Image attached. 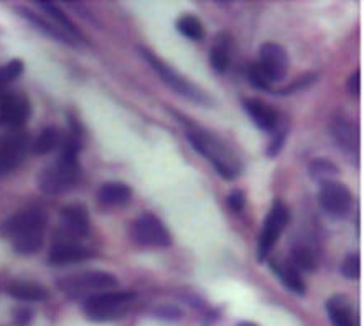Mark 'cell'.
Here are the masks:
<instances>
[{
	"label": "cell",
	"mask_w": 364,
	"mask_h": 326,
	"mask_svg": "<svg viewBox=\"0 0 364 326\" xmlns=\"http://www.w3.org/2000/svg\"><path fill=\"white\" fill-rule=\"evenodd\" d=\"M46 226V214L41 210H25L5 222L7 232L15 252L30 256L40 251L43 244V229Z\"/></svg>",
	"instance_id": "cell-1"
},
{
	"label": "cell",
	"mask_w": 364,
	"mask_h": 326,
	"mask_svg": "<svg viewBox=\"0 0 364 326\" xmlns=\"http://www.w3.org/2000/svg\"><path fill=\"white\" fill-rule=\"evenodd\" d=\"M77 150L76 141H68L60 158L38 175V188L46 195H61L75 185L77 178Z\"/></svg>",
	"instance_id": "cell-2"
},
{
	"label": "cell",
	"mask_w": 364,
	"mask_h": 326,
	"mask_svg": "<svg viewBox=\"0 0 364 326\" xmlns=\"http://www.w3.org/2000/svg\"><path fill=\"white\" fill-rule=\"evenodd\" d=\"M134 292H101L85 298L82 312L91 322H114L126 317L135 302Z\"/></svg>",
	"instance_id": "cell-3"
},
{
	"label": "cell",
	"mask_w": 364,
	"mask_h": 326,
	"mask_svg": "<svg viewBox=\"0 0 364 326\" xmlns=\"http://www.w3.org/2000/svg\"><path fill=\"white\" fill-rule=\"evenodd\" d=\"M186 137H188L191 147L198 153H201L203 157L210 160L213 167L216 168V172L225 180H234L237 177V173L241 172L234 155L223 145V142L216 141L210 134L203 132L198 129V131H190L186 134Z\"/></svg>",
	"instance_id": "cell-4"
},
{
	"label": "cell",
	"mask_w": 364,
	"mask_h": 326,
	"mask_svg": "<svg viewBox=\"0 0 364 326\" xmlns=\"http://www.w3.org/2000/svg\"><path fill=\"white\" fill-rule=\"evenodd\" d=\"M61 292H65L68 297L71 298H80V297H91V295L101 293L109 288L117 287L116 277L111 276L107 272H82V273H73V276H68L61 278L58 282Z\"/></svg>",
	"instance_id": "cell-5"
},
{
	"label": "cell",
	"mask_w": 364,
	"mask_h": 326,
	"mask_svg": "<svg viewBox=\"0 0 364 326\" xmlns=\"http://www.w3.org/2000/svg\"><path fill=\"white\" fill-rule=\"evenodd\" d=\"M139 50H140V55H142V58L147 61L150 66H152V70L157 72V75L160 76V80H162L165 85L170 87V89L178 92L180 96L186 97V99L198 102V104H206V102L210 101L205 92L200 89V87H196L193 82H190L186 77L181 76L180 72L171 70L168 65L164 63L160 58H157L152 51L147 48H139Z\"/></svg>",
	"instance_id": "cell-6"
},
{
	"label": "cell",
	"mask_w": 364,
	"mask_h": 326,
	"mask_svg": "<svg viewBox=\"0 0 364 326\" xmlns=\"http://www.w3.org/2000/svg\"><path fill=\"white\" fill-rule=\"evenodd\" d=\"M289 222V210L285 208L282 203L275 201L272 210L267 214L264 221V227L259 237V247H257V259L259 262H264L267 259L269 252L272 251L275 242H277L279 236L282 234Z\"/></svg>",
	"instance_id": "cell-7"
},
{
	"label": "cell",
	"mask_w": 364,
	"mask_h": 326,
	"mask_svg": "<svg viewBox=\"0 0 364 326\" xmlns=\"http://www.w3.org/2000/svg\"><path fill=\"white\" fill-rule=\"evenodd\" d=\"M132 239L140 246L147 247H168L171 236L164 222L154 214L140 216L132 226Z\"/></svg>",
	"instance_id": "cell-8"
},
{
	"label": "cell",
	"mask_w": 364,
	"mask_h": 326,
	"mask_svg": "<svg viewBox=\"0 0 364 326\" xmlns=\"http://www.w3.org/2000/svg\"><path fill=\"white\" fill-rule=\"evenodd\" d=\"M28 150V136L14 131L0 137V177L12 173L23 162Z\"/></svg>",
	"instance_id": "cell-9"
},
{
	"label": "cell",
	"mask_w": 364,
	"mask_h": 326,
	"mask_svg": "<svg viewBox=\"0 0 364 326\" xmlns=\"http://www.w3.org/2000/svg\"><path fill=\"white\" fill-rule=\"evenodd\" d=\"M318 200L321 208L333 217H345L350 214L353 205L351 191L340 181L335 180L321 185Z\"/></svg>",
	"instance_id": "cell-10"
},
{
	"label": "cell",
	"mask_w": 364,
	"mask_h": 326,
	"mask_svg": "<svg viewBox=\"0 0 364 326\" xmlns=\"http://www.w3.org/2000/svg\"><path fill=\"white\" fill-rule=\"evenodd\" d=\"M30 116V104L27 97L17 92H5L0 96V126L12 127L17 131Z\"/></svg>",
	"instance_id": "cell-11"
},
{
	"label": "cell",
	"mask_w": 364,
	"mask_h": 326,
	"mask_svg": "<svg viewBox=\"0 0 364 326\" xmlns=\"http://www.w3.org/2000/svg\"><path fill=\"white\" fill-rule=\"evenodd\" d=\"M259 56H261L259 66H261L270 82L285 80L289 72V55L284 46L269 41V43H264L261 46Z\"/></svg>",
	"instance_id": "cell-12"
},
{
	"label": "cell",
	"mask_w": 364,
	"mask_h": 326,
	"mask_svg": "<svg viewBox=\"0 0 364 326\" xmlns=\"http://www.w3.org/2000/svg\"><path fill=\"white\" fill-rule=\"evenodd\" d=\"M330 132L343 152L351 155V157H358V152H360V134H358L355 124H351L343 117H338L331 122Z\"/></svg>",
	"instance_id": "cell-13"
},
{
	"label": "cell",
	"mask_w": 364,
	"mask_h": 326,
	"mask_svg": "<svg viewBox=\"0 0 364 326\" xmlns=\"http://www.w3.org/2000/svg\"><path fill=\"white\" fill-rule=\"evenodd\" d=\"M91 257L90 249L76 244L75 241L60 239L51 246L48 254V262L51 266H66V263H76Z\"/></svg>",
	"instance_id": "cell-14"
},
{
	"label": "cell",
	"mask_w": 364,
	"mask_h": 326,
	"mask_svg": "<svg viewBox=\"0 0 364 326\" xmlns=\"http://www.w3.org/2000/svg\"><path fill=\"white\" fill-rule=\"evenodd\" d=\"M244 109L252 119L254 124L264 132L272 134L280 124L279 112L272 106L261 99H247L244 101Z\"/></svg>",
	"instance_id": "cell-15"
},
{
	"label": "cell",
	"mask_w": 364,
	"mask_h": 326,
	"mask_svg": "<svg viewBox=\"0 0 364 326\" xmlns=\"http://www.w3.org/2000/svg\"><path fill=\"white\" fill-rule=\"evenodd\" d=\"M61 224L73 236L86 237L90 234V214L81 205H70L61 211Z\"/></svg>",
	"instance_id": "cell-16"
},
{
	"label": "cell",
	"mask_w": 364,
	"mask_h": 326,
	"mask_svg": "<svg viewBox=\"0 0 364 326\" xmlns=\"http://www.w3.org/2000/svg\"><path fill=\"white\" fill-rule=\"evenodd\" d=\"M97 200L106 208H116V206H126L132 200V190L127 185L111 181L102 185L97 191Z\"/></svg>",
	"instance_id": "cell-17"
},
{
	"label": "cell",
	"mask_w": 364,
	"mask_h": 326,
	"mask_svg": "<svg viewBox=\"0 0 364 326\" xmlns=\"http://www.w3.org/2000/svg\"><path fill=\"white\" fill-rule=\"evenodd\" d=\"M326 312L333 326H356L355 312L343 295H335L326 302Z\"/></svg>",
	"instance_id": "cell-18"
},
{
	"label": "cell",
	"mask_w": 364,
	"mask_h": 326,
	"mask_svg": "<svg viewBox=\"0 0 364 326\" xmlns=\"http://www.w3.org/2000/svg\"><path fill=\"white\" fill-rule=\"evenodd\" d=\"M269 263L270 268H272L277 278H280V282L284 283L285 288L294 292L295 295H299V297H304L306 292V286L297 268L290 266V263H279L275 261H270Z\"/></svg>",
	"instance_id": "cell-19"
},
{
	"label": "cell",
	"mask_w": 364,
	"mask_h": 326,
	"mask_svg": "<svg viewBox=\"0 0 364 326\" xmlns=\"http://www.w3.org/2000/svg\"><path fill=\"white\" fill-rule=\"evenodd\" d=\"M7 292L14 298L23 300V302H43V300L48 298L46 288L35 282H14L12 286H9Z\"/></svg>",
	"instance_id": "cell-20"
},
{
	"label": "cell",
	"mask_w": 364,
	"mask_h": 326,
	"mask_svg": "<svg viewBox=\"0 0 364 326\" xmlns=\"http://www.w3.org/2000/svg\"><path fill=\"white\" fill-rule=\"evenodd\" d=\"M36 7H40L43 10V13L48 15L51 20H55V25L56 27H61L63 28V32L68 33V36H75V38L81 40L82 35L80 33V30L76 28V25L71 22L70 17H68L66 12H63L58 7V4H53V2H36L35 4Z\"/></svg>",
	"instance_id": "cell-21"
},
{
	"label": "cell",
	"mask_w": 364,
	"mask_h": 326,
	"mask_svg": "<svg viewBox=\"0 0 364 326\" xmlns=\"http://www.w3.org/2000/svg\"><path fill=\"white\" fill-rule=\"evenodd\" d=\"M309 175L310 178L316 181V183L323 185L328 181H335L340 175V170L333 162L326 158H316L309 165Z\"/></svg>",
	"instance_id": "cell-22"
},
{
	"label": "cell",
	"mask_w": 364,
	"mask_h": 326,
	"mask_svg": "<svg viewBox=\"0 0 364 326\" xmlns=\"http://www.w3.org/2000/svg\"><path fill=\"white\" fill-rule=\"evenodd\" d=\"M289 263L297 268L299 272H315L316 266H318L314 251H310L309 247H301V246L295 247V249H292V252H290Z\"/></svg>",
	"instance_id": "cell-23"
},
{
	"label": "cell",
	"mask_w": 364,
	"mask_h": 326,
	"mask_svg": "<svg viewBox=\"0 0 364 326\" xmlns=\"http://www.w3.org/2000/svg\"><path fill=\"white\" fill-rule=\"evenodd\" d=\"M61 142V134L56 129H45L43 132L36 137V141L33 142V153L35 155H46L58 147V143Z\"/></svg>",
	"instance_id": "cell-24"
},
{
	"label": "cell",
	"mask_w": 364,
	"mask_h": 326,
	"mask_svg": "<svg viewBox=\"0 0 364 326\" xmlns=\"http://www.w3.org/2000/svg\"><path fill=\"white\" fill-rule=\"evenodd\" d=\"M176 30L183 36H186V38L193 41L203 40V36H205V28H203L200 20L193 17V15H181L176 20Z\"/></svg>",
	"instance_id": "cell-25"
},
{
	"label": "cell",
	"mask_w": 364,
	"mask_h": 326,
	"mask_svg": "<svg viewBox=\"0 0 364 326\" xmlns=\"http://www.w3.org/2000/svg\"><path fill=\"white\" fill-rule=\"evenodd\" d=\"M20 13H22L27 20H30V22H32L36 28L41 30V32H45L46 35H50L51 38H55V40H58V41H63V43H71L70 36H68L63 32V30H60L58 27H56V25H51L48 22H45V20H41L38 15L30 13V12H27V10H20Z\"/></svg>",
	"instance_id": "cell-26"
},
{
	"label": "cell",
	"mask_w": 364,
	"mask_h": 326,
	"mask_svg": "<svg viewBox=\"0 0 364 326\" xmlns=\"http://www.w3.org/2000/svg\"><path fill=\"white\" fill-rule=\"evenodd\" d=\"M210 61L213 70L223 75V72H226L228 68H230V53H228L225 46H215V48H211Z\"/></svg>",
	"instance_id": "cell-27"
},
{
	"label": "cell",
	"mask_w": 364,
	"mask_h": 326,
	"mask_svg": "<svg viewBox=\"0 0 364 326\" xmlns=\"http://www.w3.org/2000/svg\"><path fill=\"white\" fill-rule=\"evenodd\" d=\"M247 77H249V82H251L254 87H257V89H262V91L272 89V82H270L269 77L265 76V72L262 71V68L259 65L249 66Z\"/></svg>",
	"instance_id": "cell-28"
},
{
	"label": "cell",
	"mask_w": 364,
	"mask_h": 326,
	"mask_svg": "<svg viewBox=\"0 0 364 326\" xmlns=\"http://www.w3.org/2000/svg\"><path fill=\"white\" fill-rule=\"evenodd\" d=\"M23 72V63L20 60H12L7 65L0 66V85H7Z\"/></svg>",
	"instance_id": "cell-29"
},
{
	"label": "cell",
	"mask_w": 364,
	"mask_h": 326,
	"mask_svg": "<svg viewBox=\"0 0 364 326\" xmlns=\"http://www.w3.org/2000/svg\"><path fill=\"white\" fill-rule=\"evenodd\" d=\"M361 266H360V256L358 254H348L345 261L341 263V273L343 277L350 278V281H356L360 277Z\"/></svg>",
	"instance_id": "cell-30"
},
{
	"label": "cell",
	"mask_w": 364,
	"mask_h": 326,
	"mask_svg": "<svg viewBox=\"0 0 364 326\" xmlns=\"http://www.w3.org/2000/svg\"><path fill=\"white\" fill-rule=\"evenodd\" d=\"M287 126H277V129L272 132V142H270L269 148H267V153L270 158H274L275 155H279L280 150L284 147V142H285V137H287Z\"/></svg>",
	"instance_id": "cell-31"
},
{
	"label": "cell",
	"mask_w": 364,
	"mask_h": 326,
	"mask_svg": "<svg viewBox=\"0 0 364 326\" xmlns=\"http://www.w3.org/2000/svg\"><path fill=\"white\" fill-rule=\"evenodd\" d=\"M228 206H230L232 211H236V213L242 211L244 206H246V195H244V191L241 190L231 191L230 196H228Z\"/></svg>",
	"instance_id": "cell-32"
},
{
	"label": "cell",
	"mask_w": 364,
	"mask_h": 326,
	"mask_svg": "<svg viewBox=\"0 0 364 326\" xmlns=\"http://www.w3.org/2000/svg\"><path fill=\"white\" fill-rule=\"evenodd\" d=\"M316 80L315 75H309V76H301L300 80L295 82V85H290L289 87H285V89H282V94H290V92L297 91V89H301V87H306L310 86L311 82H314Z\"/></svg>",
	"instance_id": "cell-33"
},
{
	"label": "cell",
	"mask_w": 364,
	"mask_h": 326,
	"mask_svg": "<svg viewBox=\"0 0 364 326\" xmlns=\"http://www.w3.org/2000/svg\"><path fill=\"white\" fill-rule=\"evenodd\" d=\"M360 89H361V72L356 71L355 75L350 77V81H348V91H350V94L353 97H358L360 96Z\"/></svg>",
	"instance_id": "cell-34"
},
{
	"label": "cell",
	"mask_w": 364,
	"mask_h": 326,
	"mask_svg": "<svg viewBox=\"0 0 364 326\" xmlns=\"http://www.w3.org/2000/svg\"><path fill=\"white\" fill-rule=\"evenodd\" d=\"M32 312H30V310H27V308H22V310H17V312H15V323L17 325H20V326H25V325H28L30 322H32Z\"/></svg>",
	"instance_id": "cell-35"
},
{
	"label": "cell",
	"mask_w": 364,
	"mask_h": 326,
	"mask_svg": "<svg viewBox=\"0 0 364 326\" xmlns=\"http://www.w3.org/2000/svg\"><path fill=\"white\" fill-rule=\"evenodd\" d=\"M237 326H257L256 323H251V322H242V323H239Z\"/></svg>",
	"instance_id": "cell-36"
}]
</instances>
